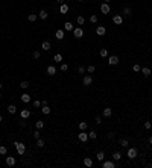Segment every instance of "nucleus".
<instances>
[{
    "label": "nucleus",
    "instance_id": "f257e3e1",
    "mask_svg": "<svg viewBox=\"0 0 152 168\" xmlns=\"http://www.w3.org/2000/svg\"><path fill=\"white\" fill-rule=\"evenodd\" d=\"M14 147L17 149L18 154H24V151H26V145H24L23 142H20V141H15L14 142Z\"/></svg>",
    "mask_w": 152,
    "mask_h": 168
},
{
    "label": "nucleus",
    "instance_id": "f03ea898",
    "mask_svg": "<svg viewBox=\"0 0 152 168\" xmlns=\"http://www.w3.org/2000/svg\"><path fill=\"white\" fill-rule=\"evenodd\" d=\"M126 156H128L129 159H135V158H137V149H135V147H131V149H128Z\"/></svg>",
    "mask_w": 152,
    "mask_h": 168
},
{
    "label": "nucleus",
    "instance_id": "7ed1b4c3",
    "mask_svg": "<svg viewBox=\"0 0 152 168\" xmlns=\"http://www.w3.org/2000/svg\"><path fill=\"white\" fill-rule=\"evenodd\" d=\"M73 35H75V38H82V36H84V30L81 29V27H75V29H73Z\"/></svg>",
    "mask_w": 152,
    "mask_h": 168
},
{
    "label": "nucleus",
    "instance_id": "20e7f679",
    "mask_svg": "<svg viewBox=\"0 0 152 168\" xmlns=\"http://www.w3.org/2000/svg\"><path fill=\"white\" fill-rule=\"evenodd\" d=\"M82 83H84L85 85V86H90V85H91L93 83V77L91 76H84V79H82Z\"/></svg>",
    "mask_w": 152,
    "mask_h": 168
},
{
    "label": "nucleus",
    "instance_id": "39448f33",
    "mask_svg": "<svg viewBox=\"0 0 152 168\" xmlns=\"http://www.w3.org/2000/svg\"><path fill=\"white\" fill-rule=\"evenodd\" d=\"M100 12L104 15L110 14V5H108V3H102V5H100Z\"/></svg>",
    "mask_w": 152,
    "mask_h": 168
},
{
    "label": "nucleus",
    "instance_id": "423d86ee",
    "mask_svg": "<svg viewBox=\"0 0 152 168\" xmlns=\"http://www.w3.org/2000/svg\"><path fill=\"white\" fill-rule=\"evenodd\" d=\"M108 64L110 65H117L119 64V56H116V55L110 56V58H108Z\"/></svg>",
    "mask_w": 152,
    "mask_h": 168
},
{
    "label": "nucleus",
    "instance_id": "0eeeda50",
    "mask_svg": "<svg viewBox=\"0 0 152 168\" xmlns=\"http://www.w3.org/2000/svg\"><path fill=\"white\" fill-rule=\"evenodd\" d=\"M20 115H21V118H23V120H27V118L31 117V110H29V109H21Z\"/></svg>",
    "mask_w": 152,
    "mask_h": 168
},
{
    "label": "nucleus",
    "instance_id": "6e6552de",
    "mask_svg": "<svg viewBox=\"0 0 152 168\" xmlns=\"http://www.w3.org/2000/svg\"><path fill=\"white\" fill-rule=\"evenodd\" d=\"M96 34L99 35V36H104V35L106 34V29H105L104 26H97V27H96Z\"/></svg>",
    "mask_w": 152,
    "mask_h": 168
},
{
    "label": "nucleus",
    "instance_id": "1a4fd4ad",
    "mask_svg": "<svg viewBox=\"0 0 152 168\" xmlns=\"http://www.w3.org/2000/svg\"><path fill=\"white\" fill-rule=\"evenodd\" d=\"M55 36H56V39H64V36H65V34H64V30L63 29H58V30H56L55 32Z\"/></svg>",
    "mask_w": 152,
    "mask_h": 168
},
{
    "label": "nucleus",
    "instance_id": "9d476101",
    "mask_svg": "<svg viewBox=\"0 0 152 168\" xmlns=\"http://www.w3.org/2000/svg\"><path fill=\"white\" fill-rule=\"evenodd\" d=\"M73 23H70V21H65L64 23V30H67V32H73Z\"/></svg>",
    "mask_w": 152,
    "mask_h": 168
},
{
    "label": "nucleus",
    "instance_id": "9b49d317",
    "mask_svg": "<svg viewBox=\"0 0 152 168\" xmlns=\"http://www.w3.org/2000/svg\"><path fill=\"white\" fill-rule=\"evenodd\" d=\"M6 165L8 167H14L15 165V158L14 156H8L6 158Z\"/></svg>",
    "mask_w": 152,
    "mask_h": 168
},
{
    "label": "nucleus",
    "instance_id": "f8f14e48",
    "mask_svg": "<svg viewBox=\"0 0 152 168\" xmlns=\"http://www.w3.org/2000/svg\"><path fill=\"white\" fill-rule=\"evenodd\" d=\"M113 23L114 24H122L123 23V17H122V15H114V17H113Z\"/></svg>",
    "mask_w": 152,
    "mask_h": 168
},
{
    "label": "nucleus",
    "instance_id": "ddd939ff",
    "mask_svg": "<svg viewBox=\"0 0 152 168\" xmlns=\"http://www.w3.org/2000/svg\"><path fill=\"white\" fill-rule=\"evenodd\" d=\"M102 167H104V168H114V167H116V163H114L113 161H104Z\"/></svg>",
    "mask_w": 152,
    "mask_h": 168
},
{
    "label": "nucleus",
    "instance_id": "4468645a",
    "mask_svg": "<svg viewBox=\"0 0 152 168\" xmlns=\"http://www.w3.org/2000/svg\"><path fill=\"white\" fill-rule=\"evenodd\" d=\"M78 138H79V141H81V142H85V141L88 139V133H85L84 130H82V133L78 135Z\"/></svg>",
    "mask_w": 152,
    "mask_h": 168
},
{
    "label": "nucleus",
    "instance_id": "2eb2a0df",
    "mask_svg": "<svg viewBox=\"0 0 152 168\" xmlns=\"http://www.w3.org/2000/svg\"><path fill=\"white\" fill-rule=\"evenodd\" d=\"M59 12H61V14H64V15L68 12V5H67V3H63V5L59 6Z\"/></svg>",
    "mask_w": 152,
    "mask_h": 168
},
{
    "label": "nucleus",
    "instance_id": "dca6fc26",
    "mask_svg": "<svg viewBox=\"0 0 152 168\" xmlns=\"http://www.w3.org/2000/svg\"><path fill=\"white\" fill-rule=\"evenodd\" d=\"M20 99H21V101H23V103H29V101H31V96H29L27 92H24L23 96L20 97Z\"/></svg>",
    "mask_w": 152,
    "mask_h": 168
},
{
    "label": "nucleus",
    "instance_id": "f3484780",
    "mask_svg": "<svg viewBox=\"0 0 152 168\" xmlns=\"http://www.w3.org/2000/svg\"><path fill=\"white\" fill-rule=\"evenodd\" d=\"M50 43H49V41H44V43L43 44H41V48H43V50L44 52H49V50H50Z\"/></svg>",
    "mask_w": 152,
    "mask_h": 168
},
{
    "label": "nucleus",
    "instance_id": "a211bd4d",
    "mask_svg": "<svg viewBox=\"0 0 152 168\" xmlns=\"http://www.w3.org/2000/svg\"><path fill=\"white\" fill-rule=\"evenodd\" d=\"M46 71H47V74H49V76H53V74H56V68H55V67H52V65H49Z\"/></svg>",
    "mask_w": 152,
    "mask_h": 168
},
{
    "label": "nucleus",
    "instance_id": "6ab92c4d",
    "mask_svg": "<svg viewBox=\"0 0 152 168\" xmlns=\"http://www.w3.org/2000/svg\"><path fill=\"white\" fill-rule=\"evenodd\" d=\"M111 115H113V109L111 108H105L104 109V117L108 118V117H111Z\"/></svg>",
    "mask_w": 152,
    "mask_h": 168
},
{
    "label": "nucleus",
    "instance_id": "aec40b11",
    "mask_svg": "<svg viewBox=\"0 0 152 168\" xmlns=\"http://www.w3.org/2000/svg\"><path fill=\"white\" fill-rule=\"evenodd\" d=\"M96 158H97V161H99V162H104L105 161V153H104V151H99V153L96 154Z\"/></svg>",
    "mask_w": 152,
    "mask_h": 168
},
{
    "label": "nucleus",
    "instance_id": "412c9836",
    "mask_svg": "<svg viewBox=\"0 0 152 168\" xmlns=\"http://www.w3.org/2000/svg\"><path fill=\"white\" fill-rule=\"evenodd\" d=\"M84 165L85 167H93V161H91V159H90V158H84Z\"/></svg>",
    "mask_w": 152,
    "mask_h": 168
},
{
    "label": "nucleus",
    "instance_id": "4be33fe9",
    "mask_svg": "<svg viewBox=\"0 0 152 168\" xmlns=\"http://www.w3.org/2000/svg\"><path fill=\"white\" fill-rule=\"evenodd\" d=\"M113 159H114V161H120V159H122V153H120V151H114V153H113Z\"/></svg>",
    "mask_w": 152,
    "mask_h": 168
},
{
    "label": "nucleus",
    "instance_id": "5701e85b",
    "mask_svg": "<svg viewBox=\"0 0 152 168\" xmlns=\"http://www.w3.org/2000/svg\"><path fill=\"white\" fill-rule=\"evenodd\" d=\"M50 110H52V109L49 108L47 105H46V106H43V108H41V112H43L44 115H49V114H50Z\"/></svg>",
    "mask_w": 152,
    "mask_h": 168
},
{
    "label": "nucleus",
    "instance_id": "b1692460",
    "mask_svg": "<svg viewBox=\"0 0 152 168\" xmlns=\"http://www.w3.org/2000/svg\"><path fill=\"white\" fill-rule=\"evenodd\" d=\"M53 61H55V62H63V55H59V53H56L55 56H53Z\"/></svg>",
    "mask_w": 152,
    "mask_h": 168
},
{
    "label": "nucleus",
    "instance_id": "393cba45",
    "mask_svg": "<svg viewBox=\"0 0 152 168\" xmlns=\"http://www.w3.org/2000/svg\"><path fill=\"white\" fill-rule=\"evenodd\" d=\"M8 112H9V114H15V112H17L15 105H9V106H8Z\"/></svg>",
    "mask_w": 152,
    "mask_h": 168
},
{
    "label": "nucleus",
    "instance_id": "a878e982",
    "mask_svg": "<svg viewBox=\"0 0 152 168\" xmlns=\"http://www.w3.org/2000/svg\"><path fill=\"white\" fill-rule=\"evenodd\" d=\"M20 88H23V89H27V88H29V82H27V80H23L21 83H20Z\"/></svg>",
    "mask_w": 152,
    "mask_h": 168
},
{
    "label": "nucleus",
    "instance_id": "bb28decb",
    "mask_svg": "<svg viewBox=\"0 0 152 168\" xmlns=\"http://www.w3.org/2000/svg\"><path fill=\"white\" fill-rule=\"evenodd\" d=\"M35 127H37V129H43V127H44V121L38 120V121L35 123Z\"/></svg>",
    "mask_w": 152,
    "mask_h": 168
},
{
    "label": "nucleus",
    "instance_id": "cd10ccee",
    "mask_svg": "<svg viewBox=\"0 0 152 168\" xmlns=\"http://www.w3.org/2000/svg\"><path fill=\"white\" fill-rule=\"evenodd\" d=\"M142 73H143V76H146V77H147V76H151V70H149V68H146V67H145V68H142Z\"/></svg>",
    "mask_w": 152,
    "mask_h": 168
},
{
    "label": "nucleus",
    "instance_id": "c85d7f7f",
    "mask_svg": "<svg viewBox=\"0 0 152 168\" xmlns=\"http://www.w3.org/2000/svg\"><path fill=\"white\" fill-rule=\"evenodd\" d=\"M27 20H29L31 23H34V21H37V15L35 14H29L27 15Z\"/></svg>",
    "mask_w": 152,
    "mask_h": 168
},
{
    "label": "nucleus",
    "instance_id": "c756f323",
    "mask_svg": "<svg viewBox=\"0 0 152 168\" xmlns=\"http://www.w3.org/2000/svg\"><path fill=\"white\" fill-rule=\"evenodd\" d=\"M108 56V50L106 48H100V58H106Z\"/></svg>",
    "mask_w": 152,
    "mask_h": 168
},
{
    "label": "nucleus",
    "instance_id": "7c9ffc66",
    "mask_svg": "<svg viewBox=\"0 0 152 168\" xmlns=\"http://www.w3.org/2000/svg\"><path fill=\"white\" fill-rule=\"evenodd\" d=\"M87 127H88V124H87L85 121H81V123H79V129H81V130H85Z\"/></svg>",
    "mask_w": 152,
    "mask_h": 168
},
{
    "label": "nucleus",
    "instance_id": "2f4dec72",
    "mask_svg": "<svg viewBox=\"0 0 152 168\" xmlns=\"http://www.w3.org/2000/svg\"><path fill=\"white\" fill-rule=\"evenodd\" d=\"M40 18L41 20H46L47 18V12L46 11H40Z\"/></svg>",
    "mask_w": 152,
    "mask_h": 168
},
{
    "label": "nucleus",
    "instance_id": "473e14b6",
    "mask_svg": "<svg viewBox=\"0 0 152 168\" xmlns=\"http://www.w3.org/2000/svg\"><path fill=\"white\" fill-rule=\"evenodd\" d=\"M6 153H8V149H6L5 145H0V154L3 156V154H6Z\"/></svg>",
    "mask_w": 152,
    "mask_h": 168
},
{
    "label": "nucleus",
    "instance_id": "72a5a7b5",
    "mask_svg": "<svg viewBox=\"0 0 152 168\" xmlns=\"http://www.w3.org/2000/svg\"><path fill=\"white\" fill-rule=\"evenodd\" d=\"M37 145H38L40 149H41V147H44V139H41V138H38V139H37Z\"/></svg>",
    "mask_w": 152,
    "mask_h": 168
},
{
    "label": "nucleus",
    "instance_id": "f704fd0d",
    "mask_svg": "<svg viewBox=\"0 0 152 168\" xmlns=\"http://www.w3.org/2000/svg\"><path fill=\"white\" fill-rule=\"evenodd\" d=\"M88 138H91V139H96V138H97V133L94 132V130H91V132L88 133Z\"/></svg>",
    "mask_w": 152,
    "mask_h": 168
},
{
    "label": "nucleus",
    "instance_id": "c9c22d12",
    "mask_svg": "<svg viewBox=\"0 0 152 168\" xmlns=\"http://www.w3.org/2000/svg\"><path fill=\"white\" fill-rule=\"evenodd\" d=\"M61 71H67V70H68V65L67 64H64V62H61Z\"/></svg>",
    "mask_w": 152,
    "mask_h": 168
},
{
    "label": "nucleus",
    "instance_id": "e433bc0d",
    "mask_svg": "<svg viewBox=\"0 0 152 168\" xmlns=\"http://www.w3.org/2000/svg\"><path fill=\"white\" fill-rule=\"evenodd\" d=\"M132 70H134L135 73H138V71H142V67H140V65H138V64H135L134 67H132Z\"/></svg>",
    "mask_w": 152,
    "mask_h": 168
},
{
    "label": "nucleus",
    "instance_id": "4c0bfd02",
    "mask_svg": "<svg viewBox=\"0 0 152 168\" xmlns=\"http://www.w3.org/2000/svg\"><path fill=\"white\" fill-rule=\"evenodd\" d=\"M85 70H87V71H88V73H93V71H94V70H96V67H94V65H88V67H87V68H85Z\"/></svg>",
    "mask_w": 152,
    "mask_h": 168
},
{
    "label": "nucleus",
    "instance_id": "58836bf2",
    "mask_svg": "<svg viewBox=\"0 0 152 168\" xmlns=\"http://www.w3.org/2000/svg\"><path fill=\"white\" fill-rule=\"evenodd\" d=\"M128 144H129L128 139H122V141H120V145H122V147H128Z\"/></svg>",
    "mask_w": 152,
    "mask_h": 168
},
{
    "label": "nucleus",
    "instance_id": "ea45409f",
    "mask_svg": "<svg viewBox=\"0 0 152 168\" xmlns=\"http://www.w3.org/2000/svg\"><path fill=\"white\" fill-rule=\"evenodd\" d=\"M84 21H85L84 17H78V18H76V23H78V24H84Z\"/></svg>",
    "mask_w": 152,
    "mask_h": 168
},
{
    "label": "nucleus",
    "instance_id": "a19ab883",
    "mask_svg": "<svg viewBox=\"0 0 152 168\" xmlns=\"http://www.w3.org/2000/svg\"><path fill=\"white\" fill-rule=\"evenodd\" d=\"M90 21H91V23H97V15H91V17H90Z\"/></svg>",
    "mask_w": 152,
    "mask_h": 168
},
{
    "label": "nucleus",
    "instance_id": "79ce46f5",
    "mask_svg": "<svg viewBox=\"0 0 152 168\" xmlns=\"http://www.w3.org/2000/svg\"><path fill=\"white\" fill-rule=\"evenodd\" d=\"M152 127V123L151 121H145V129H151Z\"/></svg>",
    "mask_w": 152,
    "mask_h": 168
},
{
    "label": "nucleus",
    "instance_id": "37998d69",
    "mask_svg": "<svg viewBox=\"0 0 152 168\" xmlns=\"http://www.w3.org/2000/svg\"><path fill=\"white\" fill-rule=\"evenodd\" d=\"M123 12H125V15H131V8H125Z\"/></svg>",
    "mask_w": 152,
    "mask_h": 168
},
{
    "label": "nucleus",
    "instance_id": "c03bdc74",
    "mask_svg": "<svg viewBox=\"0 0 152 168\" xmlns=\"http://www.w3.org/2000/svg\"><path fill=\"white\" fill-rule=\"evenodd\" d=\"M40 106H41V101L40 100H35L34 101V108H40Z\"/></svg>",
    "mask_w": 152,
    "mask_h": 168
},
{
    "label": "nucleus",
    "instance_id": "a18cd8bd",
    "mask_svg": "<svg viewBox=\"0 0 152 168\" xmlns=\"http://www.w3.org/2000/svg\"><path fill=\"white\" fill-rule=\"evenodd\" d=\"M85 71H87L85 67H79V68H78V73H81V74H82V73H85Z\"/></svg>",
    "mask_w": 152,
    "mask_h": 168
},
{
    "label": "nucleus",
    "instance_id": "49530a36",
    "mask_svg": "<svg viewBox=\"0 0 152 168\" xmlns=\"http://www.w3.org/2000/svg\"><path fill=\"white\" fill-rule=\"evenodd\" d=\"M32 56H34L35 59H38V58H40V52H38V50H35V52H34V55H32Z\"/></svg>",
    "mask_w": 152,
    "mask_h": 168
},
{
    "label": "nucleus",
    "instance_id": "de8ad7c7",
    "mask_svg": "<svg viewBox=\"0 0 152 168\" xmlns=\"http://www.w3.org/2000/svg\"><path fill=\"white\" fill-rule=\"evenodd\" d=\"M34 138H35V139H38V138H40V129L37 130V132H34Z\"/></svg>",
    "mask_w": 152,
    "mask_h": 168
},
{
    "label": "nucleus",
    "instance_id": "09e8293b",
    "mask_svg": "<svg viewBox=\"0 0 152 168\" xmlns=\"http://www.w3.org/2000/svg\"><path fill=\"white\" fill-rule=\"evenodd\" d=\"M96 124H97V126H100V124H102V120H100V117H96Z\"/></svg>",
    "mask_w": 152,
    "mask_h": 168
},
{
    "label": "nucleus",
    "instance_id": "8fccbe9b",
    "mask_svg": "<svg viewBox=\"0 0 152 168\" xmlns=\"http://www.w3.org/2000/svg\"><path fill=\"white\" fill-rule=\"evenodd\" d=\"M56 2H58V3H59V5H63V3L65 2V0H56Z\"/></svg>",
    "mask_w": 152,
    "mask_h": 168
},
{
    "label": "nucleus",
    "instance_id": "3c124183",
    "mask_svg": "<svg viewBox=\"0 0 152 168\" xmlns=\"http://www.w3.org/2000/svg\"><path fill=\"white\" fill-rule=\"evenodd\" d=\"M149 144L152 145V135H151V136H149Z\"/></svg>",
    "mask_w": 152,
    "mask_h": 168
},
{
    "label": "nucleus",
    "instance_id": "603ef678",
    "mask_svg": "<svg viewBox=\"0 0 152 168\" xmlns=\"http://www.w3.org/2000/svg\"><path fill=\"white\" fill-rule=\"evenodd\" d=\"M3 121V117H2V114H0V123H2Z\"/></svg>",
    "mask_w": 152,
    "mask_h": 168
},
{
    "label": "nucleus",
    "instance_id": "864d4df0",
    "mask_svg": "<svg viewBox=\"0 0 152 168\" xmlns=\"http://www.w3.org/2000/svg\"><path fill=\"white\" fill-rule=\"evenodd\" d=\"M2 89H3V83H0V91H2Z\"/></svg>",
    "mask_w": 152,
    "mask_h": 168
},
{
    "label": "nucleus",
    "instance_id": "5fc2aeb1",
    "mask_svg": "<svg viewBox=\"0 0 152 168\" xmlns=\"http://www.w3.org/2000/svg\"><path fill=\"white\" fill-rule=\"evenodd\" d=\"M104 2H105V3H110V2H111V0H104Z\"/></svg>",
    "mask_w": 152,
    "mask_h": 168
},
{
    "label": "nucleus",
    "instance_id": "6e6d98bb",
    "mask_svg": "<svg viewBox=\"0 0 152 168\" xmlns=\"http://www.w3.org/2000/svg\"><path fill=\"white\" fill-rule=\"evenodd\" d=\"M78 2H82V0H78Z\"/></svg>",
    "mask_w": 152,
    "mask_h": 168
},
{
    "label": "nucleus",
    "instance_id": "4d7b16f0",
    "mask_svg": "<svg viewBox=\"0 0 152 168\" xmlns=\"http://www.w3.org/2000/svg\"><path fill=\"white\" fill-rule=\"evenodd\" d=\"M0 97H2V92H0Z\"/></svg>",
    "mask_w": 152,
    "mask_h": 168
}]
</instances>
